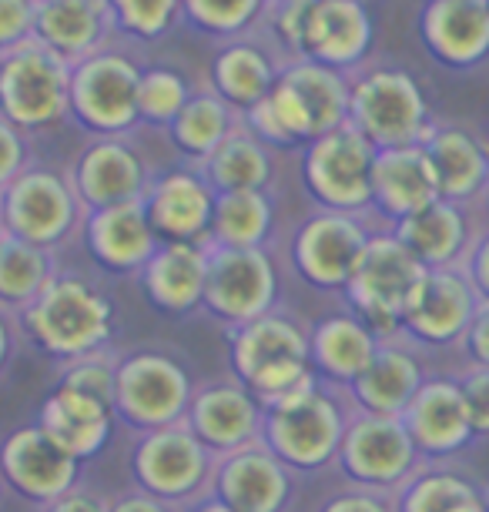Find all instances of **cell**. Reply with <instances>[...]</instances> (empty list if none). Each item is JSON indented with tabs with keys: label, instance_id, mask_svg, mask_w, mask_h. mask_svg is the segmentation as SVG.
<instances>
[{
	"label": "cell",
	"instance_id": "cell-1",
	"mask_svg": "<svg viewBox=\"0 0 489 512\" xmlns=\"http://www.w3.org/2000/svg\"><path fill=\"white\" fill-rule=\"evenodd\" d=\"M17 328L57 365L111 349L118 315L111 295L81 275L57 272L41 295L17 315Z\"/></svg>",
	"mask_w": 489,
	"mask_h": 512
},
{
	"label": "cell",
	"instance_id": "cell-2",
	"mask_svg": "<svg viewBox=\"0 0 489 512\" xmlns=\"http://www.w3.org/2000/svg\"><path fill=\"white\" fill-rule=\"evenodd\" d=\"M352 412L356 409L349 402V392L315 379L305 389L265 405L262 442L292 472L312 476L325 466H335Z\"/></svg>",
	"mask_w": 489,
	"mask_h": 512
},
{
	"label": "cell",
	"instance_id": "cell-3",
	"mask_svg": "<svg viewBox=\"0 0 489 512\" xmlns=\"http://www.w3.org/2000/svg\"><path fill=\"white\" fill-rule=\"evenodd\" d=\"M228 362L232 379L242 382L262 405H272L319 379L309 355V332L282 308L228 328Z\"/></svg>",
	"mask_w": 489,
	"mask_h": 512
},
{
	"label": "cell",
	"instance_id": "cell-4",
	"mask_svg": "<svg viewBox=\"0 0 489 512\" xmlns=\"http://www.w3.org/2000/svg\"><path fill=\"white\" fill-rule=\"evenodd\" d=\"M128 466L134 486L181 512L215 492L218 456L188 429V422L141 432Z\"/></svg>",
	"mask_w": 489,
	"mask_h": 512
},
{
	"label": "cell",
	"instance_id": "cell-5",
	"mask_svg": "<svg viewBox=\"0 0 489 512\" xmlns=\"http://www.w3.org/2000/svg\"><path fill=\"white\" fill-rule=\"evenodd\" d=\"M426 268L396 238V231H372L356 272L345 285V308L359 315L382 342L399 338L402 315L419 292Z\"/></svg>",
	"mask_w": 489,
	"mask_h": 512
},
{
	"label": "cell",
	"instance_id": "cell-6",
	"mask_svg": "<svg viewBox=\"0 0 489 512\" xmlns=\"http://www.w3.org/2000/svg\"><path fill=\"white\" fill-rule=\"evenodd\" d=\"M191 375L171 352L138 349L118 355L114 372V415L131 432H155L185 422L191 405Z\"/></svg>",
	"mask_w": 489,
	"mask_h": 512
},
{
	"label": "cell",
	"instance_id": "cell-7",
	"mask_svg": "<svg viewBox=\"0 0 489 512\" xmlns=\"http://www.w3.org/2000/svg\"><path fill=\"white\" fill-rule=\"evenodd\" d=\"M335 466H339L349 486L392 496L426 462L419 456L416 442L409 439L402 419H396V415L352 412Z\"/></svg>",
	"mask_w": 489,
	"mask_h": 512
},
{
	"label": "cell",
	"instance_id": "cell-8",
	"mask_svg": "<svg viewBox=\"0 0 489 512\" xmlns=\"http://www.w3.org/2000/svg\"><path fill=\"white\" fill-rule=\"evenodd\" d=\"M71 104V74L47 44H17L0 64V118L14 128L54 124Z\"/></svg>",
	"mask_w": 489,
	"mask_h": 512
},
{
	"label": "cell",
	"instance_id": "cell-9",
	"mask_svg": "<svg viewBox=\"0 0 489 512\" xmlns=\"http://www.w3.org/2000/svg\"><path fill=\"white\" fill-rule=\"evenodd\" d=\"M349 124L372 148L423 144L433 131L419 84L402 71H376L349 91Z\"/></svg>",
	"mask_w": 489,
	"mask_h": 512
},
{
	"label": "cell",
	"instance_id": "cell-10",
	"mask_svg": "<svg viewBox=\"0 0 489 512\" xmlns=\"http://www.w3.org/2000/svg\"><path fill=\"white\" fill-rule=\"evenodd\" d=\"M201 308L225 328H238L278 308V272L265 248L208 245V278Z\"/></svg>",
	"mask_w": 489,
	"mask_h": 512
},
{
	"label": "cell",
	"instance_id": "cell-11",
	"mask_svg": "<svg viewBox=\"0 0 489 512\" xmlns=\"http://www.w3.org/2000/svg\"><path fill=\"white\" fill-rule=\"evenodd\" d=\"M372 161L376 148L352 124H342L309 144L302 168L305 188L325 211L362 215L372 208Z\"/></svg>",
	"mask_w": 489,
	"mask_h": 512
},
{
	"label": "cell",
	"instance_id": "cell-12",
	"mask_svg": "<svg viewBox=\"0 0 489 512\" xmlns=\"http://www.w3.org/2000/svg\"><path fill=\"white\" fill-rule=\"evenodd\" d=\"M0 208H4L7 235L37 245L44 251L57 248L61 241L78 228L81 215H88L84 205L54 171H21L11 185L0 191Z\"/></svg>",
	"mask_w": 489,
	"mask_h": 512
},
{
	"label": "cell",
	"instance_id": "cell-13",
	"mask_svg": "<svg viewBox=\"0 0 489 512\" xmlns=\"http://www.w3.org/2000/svg\"><path fill=\"white\" fill-rule=\"evenodd\" d=\"M81 472L84 462L67 456L37 422L17 425L0 439V479L37 509L78 489Z\"/></svg>",
	"mask_w": 489,
	"mask_h": 512
},
{
	"label": "cell",
	"instance_id": "cell-14",
	"mask_svg": "<svg viewBox=\"0 0 489 512\" xmlns=\"http://www.w3.org/2000/svg\"><path fill=\"white\" fill-rule=\"evenodd\" d=\"M479 295L463 275V268L426 272L419 292L402 315L399 338L412 349H459L469 322L479 312Z\"/></svg>",
	"mask_w": 489,
	"mask_h": 512
},
{
	"label": "cell",
	"instance_id": "cell-15",
	"mask_svg": "<svg viewBox=\"0 0 489 512\" xmlns=\"http://www.w3.org/2000/svg\"><path fill=\"white\" fill-rule=\"evenodd\" d=\"M369 238L372 231L366 228L362 215L322 208L295 235V272L302 275L305 285L319 288V292H345Z\"/></svg>",
	"mask_w": 489,
	"mask_h": 512
},
{
	"label": "cell",
	"instance_id": "cell-16",
	"mask_svg": "<svg viewBox=\"0 0 489 512\" xmlns=\"http://www.w3.org/2000/svg\"><path fill=\"white\" fill-rule=\"evenodd\" d=\"M299 479L265 442H252L218 456L212 496L232 512H289L299 499Z\"/></svg>",
	"mask_w": 489,
	"mask_h": 512
},
{
	"label": "cell",
	"instance_id": "cell-17",
	"mask_svg": "<svg viewBox=\"0 0 489 512\" xmlns=\"http://www.w3.org/2000/svg\"><path fill=\"white\" fill-rule=\"evenodd\" d=\"M138 67L121 54L88 57L71 74V108L91 131L121 134L138 121Z\"/></svg>",
	"mask_w": 489,
	"mask_h": 512
},
{
	"label": "cell",
	"instance_id": "cell-18",
	"mask_svg": "<svg viewBox=\"0 0 489 512\" xmlns=\"http://www.w3.org/2000/svg\"><path fill=\"white\" fill-rule=\"evenodd\" d=\"M185 422L215 456H228L235 449L262 442L265 405L242 382L212 379L195 385Z\"/></svg>",
	"mask_w": 489,
	"mask_h": 512
},
{
	"label": "cell",
	"instance_id": "cell-19",
	"mask_svg": "<svg viewBox=\"0 0 489 512\" xmlns=\"http://www.w3.org/2000/svg\"><path fill=\"white\" fill-rule=\"evenodd\" d=\"M402 425H406L409 439L416 442L423 462H449L476 439L463 389L449 375H433L423 382V389L402 412Z\"/></svg>",
	"mask_w": 489,
	"mask_h": 512
},
{
	"label": "cell",
	"instance_id": "cell-20",
	"mask_svg": "<svg viewBox=\"0 0 489 512\" xmlns=\"http://www.w3.org/2000/svg\"><path fill=\"white\" fill-rule=\"evenodd\" d=\"M148 221L158 241H188V245H212L215 188L198 171H171L158 178L145 195Z\"/></svg>",
	"mask_w": 489,
	"mask_h": 512
},
{
	"label": "cell",
	"instance_id": "cell-21",
	"mask_svg": "<svg viewBox=\"0 0 489 512\" xmlns=\"http://www.w3.org/2000/svg\"><path fill=\"white\" fill-rule=\"evenodd\" d=\"M84 238H88L94 262L114 275H141V268L161 245L148 221L145 201H124V205L88 211Z\"/></svg>",
	"mask_w": 489,
	"mask_h": 512
},
{
	"label": "cell",
	"instance_id": "cell-22",
	"mask_svg": "<svg viewBox=\"0 0 489 512\" xmlns=\"http://www.w3.org/2000/svg\"><path fill=\"white\" fill-rule=\"evenodd\" d=\"M114 422L118 415L108 402L64 389V385H54L37 412V425L78 462L98 459L108 449V442L114 439Z\"/></svg>",
	"mask_w": 489,
	"mask_h": 512
},
{
	"label": "cell",
	"instance_id": "cell-23",
	"mask_svg": "<svg viewBox=\"0 0 489 512\" xmlns=\"http://www.w3.org/2000/svg\"><path fill=\"white\" fill-rule=\"evenodd\" d=\"M429 379L419 359V349H412L402 338H386L379 345L376 359L369 362V369L349 385V402L356 412L372 415H396L409 409V402L416 399V392L423 389Z\"/></svg>",
	"mask_w": 489,
	"mask_h": 512
},
{
	"label": "cell",
	"instance_id": "cell-24",
	"mask_svg": "<svg viewBox=\"0 0 489 512\" xmlns=\"http://www.w3.org/2000/svg\"><path fill=\"white\" fill-rule=\"evenodd\" d=\"M71 188L84 205V211H98V208L124 205V201H145L151 185L138 154L118 138H108L81 154Z\"/></svg>",
	"mask_w": 489,
	"mask_h": 512
},
{
	"label": "cell",
	"instance_id": "cell-25",
	"mask_svg": "<svg viewBox=\"0 0 489 512\" xmlns=\"http://www.w3.org/2000/svg\"><path fill=\"white\" fill-rule=\"evenodd\" d=\"M208 278V245L165 241L141 268L148 302L171 318H185L201 308Z\"/></svg>",
	"mask_w": 489,
	"mask_h": 512
},
{
	"label": "cell",
	"instance_id": "cell-26",
	"mask_svg": "<svg viewBox=\"0 0 489 512\" xmlns=\"http://www.w3.org/2000/svg\"><path fill=\"white\" fill-rule=\"evenodd\" d=\"M439 198L436 171L423 144L382 148L372 161V208L392 221L416 215Z\"/></svg>",
	"mask_w": 489,
	"mask_h": 512
},
{
	"label": "cell",
	"instance_id": "cell-27",
	"mask_svg": "<svg viewBox=\"0 0 489 512\" xmlns=\"http://www.w3.org/2000/svg\"><path fill=\"white\" fill-rule=\"evenodd\" d=\"M379 345L382 338L359 315H352L349 308L319 318L309 332V355L315 375L329 385H339V389H349L369 369Z\"/></svg>",
	"mask_w": 489,
	"mask_h": 512
},
{
	"label": "cell",
	"instance_id": "cell-28",
	"mask_svg": "<svg viewBox=\"0 0 489 512\" xmlns=\"http://www.w3.org/2000/svg\"><path fill=\"white\" fill-rule=\"evenodd\" d=\"M396 238L412 255L423 262L426 272H443V268H463L469 248V221L463 205L436 198L433 205L419 208L416 215L396 221Z\"/></svg>",
	"mask_w": 489,
	"mask_h": 512
},
{
	"label": "cell",
	"instance_id": "cell-29",
	"mask_svg": "<svg viewBox=\"0 0 489 512\" xmlns=\"http://www.w3.org/2000/svg\"><path fill=\"white\" fill-rule=\"evenodd\" d=\"M423 148L433 161L439 198L466 205L469 198L489 188V154L486 144L476 141L463 128H433Z\"/></svg>",
	"mask_w": 489,
	"mask_h": 512
},
{
	"label": "cell",
	"instance_id": "cell-30",
	"mask_svg": "<svg viewBox=\"0 0 489 512\" xmlns=\"http://www.w3.org/2000/svg\"><path fill=\"white\" fill-rule=\"evenodd\" d=\"M396 512H489V489L466 469L426 462L392 492Z\"/></svg>",
	"mask_w": 489,
	"mask_h": 512
},
{
	"label": "cell",
	"instance_id": "cell-31",
	"mask_svg": "<svg viewBox=\"0 0 489 512\" xmlns=\"http://www.w3.org/2000/svg\"><path fill=\"white\" fill-rule=\"evenodd\" d=\"M369 47V17L359 0H312L302 51L325 64H352Z\"/></svg>",
	"mask_w": 489,
	"mask_h": 512
},
{
	"label": "cell",
	"instance_id": "cell-32",
	"mask_svg": "<svg viewBox=\"0 0 489 512\" xmlns=\"http://www.w3.org/2000/svg\"><path fill=\"white\" fill-rule=\"evenodd\" d=\"M426 37L446 61H479L489 51V0H429Z\"/></svg>",
	"mask_w": 489,
	"mask_h": 512
},
{
	"label": "cell",
	"instance_id": "cell-33",
	"mask_svg": "<svg viewBox=\"0 0 489 512\" xmlns=\"http://www.w3.org/2000/svg\"><path fill=\"white\" fill-rule=\"evenodd\" d=\"M278 84L299 104L309 141L349 124V88L332 67L295 64L285 74H278Z\"/></svg>",
	"mask_w": 489,
	"mask_h": 512
},
{
	"label": "cell",
	"instance_id": "cell-34",
	"mask_svg": "<svg viewBox=\"0 0 489 512\" xmlns=\"http://www.w3.org/2000/svg\"><path fill=\"white\" fill-rule=\"evenodd\" d=\"M205 178L215 195L228 191H265L272 181V154L255 134L232 131L205 158Z\"/></svg>",
	"mask_w": 489,
	"mask_h": 512
},
{
	"label": "cell",
	"instance_id": "cell-35",
	"mask_svg": "<svg viewBox=\"0 0 489 512\" xmlns=\"http://www.w3.org/2000/svg\"><path fill=\"white\" fill-rule=\"evenodd\" d=\"M108 0H41L37 7V34L41 44L61 57L84 54L101 37Z\"/></svg>",
	"mask_w": 489,
	"mask_h": 512
},
{
	"label": "cell",
	"instance_id": "cell-36",
	"mask_svg": "<svg viewBox=\"0 0 489 512\" xmlns=\"http://www.w3.org/2000/svg\"><path fill=\"white\" fill-rule=\"evenodd\" d=\"M54 275L57 265L51 251L27 245V241L14 235L0 241V308L7 315H21Z\"/></svg>",
	"mask_w": 489,
	"mask_h": 512
},
{
	"label": "cell",
	"instance_id": "cell-37",
	"mask_svg": "<svg viewBox=\"0 0 489 512\" xmlns=\"http://www.w3.org/2000/svg\"><path fill=\"white\" fill-rule=\"evenodd\" d=\"M272 231V201L265 191H228L215 195L212 245L222 248H262Z\"/></svg>",
	"mask_w": 489,
	"mask_h": 512
},
{
	"label": "cell",
	"instance_id": "cell-38",
	"mask_svg": "<svg viewBox=\"0 0 489 512\" xmlns=\"http://www.w3.org/2000/svg\"><path fill=\"white\" fill-rule=\"evenodd\" d=\"M215 84H218V98L225 104H238V108L252 111L272 91L275 77L262 51L238 44L228 47L215 61Z\"/></svg>",
	"mask_w": 489,
	"mask_h": 512
},
{
	"label": "cell",
	"instance_id": "cell-39",
	"mask_svg": "<svg viewBox=\"0 0 489 512\" xmlns=\"http://www.w3.org/2000/svg\"><path fill=\"white\" fill-rule=\"evenodd\" d=\"M232 131V108L218 94H195V98H188L181 114L171 121V134H175L178 148L195 154L201 161Z\"/></svg>",
	"mask_w": 489,
	"mask_h": 512
},
{
	"label": "cell",
	"instance_id": "cell-40",
	"mask_svg": "<svg viewBox=\"0 0 489 512\" xmlns=\"http://www.w3.org/2000/svg\"><path fill=\"white\" fill-rule=\"evenodd\" d=\"M114 372H118V355H114L111 349H104V352H94V355H81V359L61 362L57 365L54 385L94 395V399L108 402L114 409Z\"/></svg>",
	"mask_w": 489,
	"mask_h": 512
},
{
	"label": "cell",
	"instance_id": "cell-41",
	"mask_svg": "<svg viewBox=\"0 0 489 512\" xmlns=\"http://www.w3.org/2000/svg\"><path fill=\"white\" fill-rule=\"evenodd\" d=\"M188 104V84L175 71H145L138 81V118L171 124Z\"/></svg>",
	"mask_w": 489,
	"mask_h": 512
},
{
	"label": "cell",
	"instance_id": "cell-42",
	"mask_svg": "<svg viewBox=\"0 0 489 512\" xmlns=\"http://www.w3.org/2000/svg\"><path fill=\"white\" fill-rule=\"evenodd\" d=\"M459 389H463L469 425H473L476 439H489V369L466 365L463 375H456Z\"/></svg>",
	"mask_w": 489,
	"mask_h": 512
},
{
	"label": "cell",
	"instance_id": "cell-43",
	"mask_svg": "<svg viewBox=\"0 0 489 512\" xmlns=\"http://www.w3.org/2000/svg\"><path fill=\"white\" fill-rule=\"evenodd\" d=\"M258 0H188V11L198 24L215 31H235L255 14Z\"/></svg>",
	"mask_w": 489,
	"mask_h": 512
},
{
	"label": "cell",
	"instance_id": "cell-44",
	"mask_svg": "<svg viewBox=\"0 0 489 512\" xmlns=\"http://www.w3.org/2000/svg\"><path fill=\"white\" fill-rule=\"evenodd\" d=\"M121 24H128L138 34H158L171 21L178 0H111Z\"/></svg>",
	"mask_w": 489,
	"mask_h": 512
},
{
	"label": "cell",
	"instance_id": "cell-45",
	"mask_svg": "<svg viewBox=\"0 0 489 512\" xmlns=\"http://www.w3.org/2000/svg\"><path fill=\"white\" fill-rule=\"evenodd\" d=\"M37 21L34 0H0V44L11 51V44L24 41Z\"/></svg>",
	"mask_w": 489,
	"mask_h": 512
},
{
	"label": "cell",
	"instance_id": "cell-46",
	"mask_svg": "<svg viewBox=\"0 0 489 512\" xmlns=\"http://www.w3.org/2000/svg\"><path fill=\"white\" fill-rule=\"evenodd\" d=\"M319 512H396V509H392V496H379V492L349 486L325 499Z\"/></svg>",
	"mask_w": 489,
	"mask_h": 512
},
{
	"label": "cell",
	"instance_id": "cell-47",
	"mask_svg": "<svg viewBox=\"0 0 489 512\" xmlns=\"http://www.w3.org/2000/svg\"><path fill=\"white\" fill-rule=\"evenodd\" d=\"M459 349L466 355V365H479V369H489V302L479 305V312L469 322Z\"/></svg>",
	"mask_w": 489,
	"mask_h": 512
},
{
	"label": "cell",
	"instance_id": "cell-48",
	"mask_svg": "<svg viewBox=\"0 0 489 512\" xmlns=\"http://www.w3.org/2000/svg\"><path fill=\"white\" fill-rule=\"evenodd\" d=\"M24 171V141L7 118H0V191Z\"/></svg>",
	"mask_w": 489,
	"mask_h": 512
},
{
	"label": "cell",
	"instance_id": "cell-49",
	"mask_svg": "<svg viewBox=\"0 0 489 512\" xmlns=\"http://www.w3.org/2000/svg\"><path fill=\"white\" fill-rule=\"evenodd\" d=\"M37 512H111V499L104 496V492L81 482L78 489H71L67 496L47 502V506H41Z\"/></svg>",
	"mask_w": 489,
	"mask_h": 512
},
{
	"label": "cell",
	"instance_id": "cell-50",
	"mask_svg": "<svg viewBox=\"0 0 489 512\" xmlns=\"http://www.w3.org/2000/svg\"><path fill=\"white\" fill-rule=\"evenodd\" d=\"M463 275L469 278V285L476 288L479 302H489V235L473 241V248H469L466 262H463Z\"/></svg>",
	"mask_w": 489,
	"mask_h": 512
},
{
	"label": "cell",
	"instance_id": "cell-51",
	"mask_svg": "<svg viewBox=\"0 0 489 512\" xmlns=\"http://www.w3.org/2000/svg\"><path fill=\"white\" fill-rule=\"evenodd\" d=\"M312 0H285L282 14H278V31L292 47H302L305 41V21H309Z\"/></svg>",
	"mask_w": 489,
	"mask_h": 512
},
{
	"label": "cell",
	"instance_id": "cell-52",
	"mask_svg": "<svg viewBox=\"0 0 489 512\" xmlns=\"http://www.w3.org/2000/svg\"><path fill=\"white\" fill-rule=\"evenodd\" d=\"M111 512H181V509L168 506V502H161L155 496H148L145 489L131 486V489H124L121 496L111 499Z\"/></svg>",
	"mask_w": 489,
	"mask_h": 512
},
{
	"label": "cell",
	"instance_id": "cell-53",
	"mask_svg": "<svg viewBox=\"0 0 489 512\" xmlns=\"http://www.w3.org/2000/svg\"><path fill=\"white\" fill-rule=\"evenodd\" d=\"M17 335H21V328H17V318H14V315H7L4 308H0V375H4V369H7V365H11V359H14Z\"/></svg>",
	"mask_w": 489,
	"mask_h": 512
},
{
	"label": "cell",
	"instance_id": "cell-54",
	"mask_svg": "<svg viewBox=\"0 0 489 512\" xmlns=\"http://www.w3.org/2000/svg\"><path fill=\"white\" fill-rule=\"evenodd\" d=\"M185 512H232L225 506V502H218L215 496H208V499H201V502H195L191 509H185Z\"/></svg>",
	"mask_w": 489,
	"mask_h": 512
},
{
	"label": "cell",
	"instance_id": "cell-55",
	"mask_svg": "<svg viewBox=\"0 0 489 512\" xmlns=\"http://www.w3.org/2000/svg\"><path fill=\"white\" fill-rule=\"evenodd\" d=\"M7 238V221H4V208H0V241Z\"/></svg>",
	"mask_w": 489,
	"mask_h": 512
},
{
	"label": "cell",
	"instance_id": "cell-56",
	"mask_svg": "<svg viewBox=\"0 0 489 512\" xmlns=\"http://www.w3.org/2000/svg\"><path fill=\"white\" fill-rule=\"evenodd\" d=\"M0 489H4V479H0Z\"/></svg>",
	"mask_w": 489,
	"mask_h": 512
},
{
	"label": "cell",
	"instance_id": "cell-57",
	"mask_svg": "<svg viewBox=\"0 0 489 512\" xmlns=\"http://www.w3.org/2000/svg\"><path fill=\"white\" fill-rule=\"evenodd\" d=\"M486 154H489V144H486Z\"/></svg>",
	"mask_w": 489,
	"mask_h": 512
}]
</instances>
